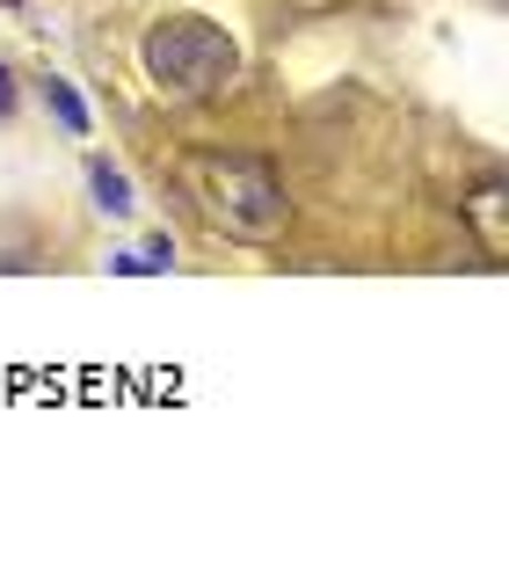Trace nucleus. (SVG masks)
Returning a JSON list of instances; mask_svg holds the SVG:
<instances>
[{"instance_id":"1","label":"nucleus","mask_w":509,"mask_h":568,"mask_svg":"<svg viewBox=\"0 0 509 568\" xmlns=\"http://www.w3.org/2000/svg\"><path fill=\"white\" fill-rule=\"evenodd\" d=\"M182 197L197 204V219L226 241H247V248H269V241L292 226V197H284L277 168L263 153H226V146H197L175 161Z\"/></svg>"},{"instance_id":"2","label":"nucleus","mask_w":509,"mask_h":568,"mask_svg":"<svg viewBox=\"0 0 509 568\" xmlns=\"http://www.w3.org/2000/svg\"><path fill=\"white\" fill-rule=\"evenodd\" d=\"M139 59H146V81L161 88L167 102H212V95H226V88L241 81V44H233L212 16L153 22L146 44H139Z\"/></svg>"},{"instance_id":"3","label":"nucleus","mask_w":509,"mask_h":568,"mask_svg":"<svg viewBox=\"0 0 509 568\" xmlns=\"http://www.w3.org/2000/svg\"><path fill=\"white\" fill-rule=\"evenodd\" d=\"M466 219H474V234H480V255L502 263V255H509V183H502V175H488V183L466 197Z\"/></svg>"},{"instance_id":"4","label":"nucleus","mask_w":509,"mask_h":568,"mask_svg":"<svg viewBox=\"0 0 509 568\" xmlns=\"http://www.w3.org/2000/svg\"><path fill=\"white\" fill-rule=\"evenodd\" d=\"M44 102H51V118L67 124L73 139H88V102L73 95V81H59V73H51V81H44Z\"/></svg>"},{"instance_id":"5","label":"nucleus","mask_w":509,"mask_h":568,"mask_svg":"<svg viewBox=\"0 0 509 568\" xmlns=\"http://www.w3.org/2000/svg\"><path fill=\"white\" fill-rule=\"evenodd\" d=\"M95 204H102V212H110V219H124V212H132V183H124V175H116V168H95Z\"/></svg>"},{"instance_id":"6","label":"nucleus","mask_w":509,"mask_h":568,"mask_svg":"<svg viewBox=\"0 0 509 568\" xmlns=\"http://www.w3.org/2000/svg\"><path fill=\"white\" fill-rule=\"evenodd\" d=\"M167 263H175V248H167V241H146L139 255H116V270H124V277H161Z\"/></svg>"},{"instance_id":"7","label":"nucleus","mask_w":509,"mask_h":568,"mask_svg":"<svg viewBox=\"0 0 509 568\" xmlns=\"http://www.w3.org/2000/svg\"><path fill=\"white\" fill-rule=\"evenodd\" d=\"M16 110V81H8V67H0V118Z\"/></svg>"}]
</instances>
